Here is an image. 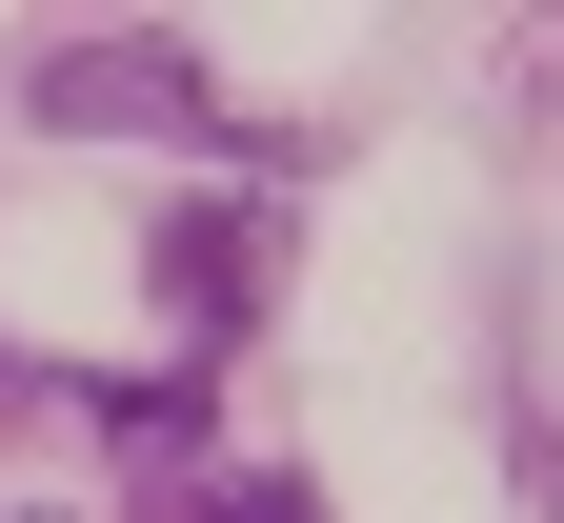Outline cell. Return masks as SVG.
Instances as JSON below:
<instances>
[{
  "mask_svg": "<svg viewBox=\"0 0 564 523\" xmlns=\"http://www.w3.org/2000/svg\"><path fill=\"white\" fill-rule=\"evenodd\" d=\"M182 523H303V483H223V503H182Z\"/></svg>",
  "mask_w": 564,
  "mask_h": 523,
  "instance_id": "obj_3",
  "label": "cell"
},
{
  "mask_svg": "<svg viewBox=\"0 0 564 523\" xmlns=\"http://www.w3.org/2000/svg\"><path fill=\"white\" fill-rule=\"evenodd\" d=\"M0 383H21V362H0Z\"/></svg>",
  "mask_w": 564,
  "mask_h": 523,
  "instance_id": "obj_4",
  "label": "cell"
},
{
  "mask_svg": "<svg viewBox=\"0 0 564 523\" xmlns=\"http://www.w3.org/2000/svg\"><path fill=\"white\" fill-rule=\"evenodd\" d=\"M162 303H182L202 342H223V323L262 303V221H162Z\"/></svg>",
  "mask_w": 564,
  "mask_h": 523,
  "instance_id": "obj_2",
  "label": "cell"
},
{
  "mask_svg": "<svg viewBox=\"0 0 564 523\" xmlns=\"http://www.w3.org/2000/svg\"><path fill=\"white\" fill-rule=\"evenodd\" d=\"M41 101H61V121H202V61H141V41H41Z\"/></svg>",
  "mask_w": 564,
  "mask_h": 523,
  "instance_id": "obj_1",
  "label": "cell"
}]
</instances>
